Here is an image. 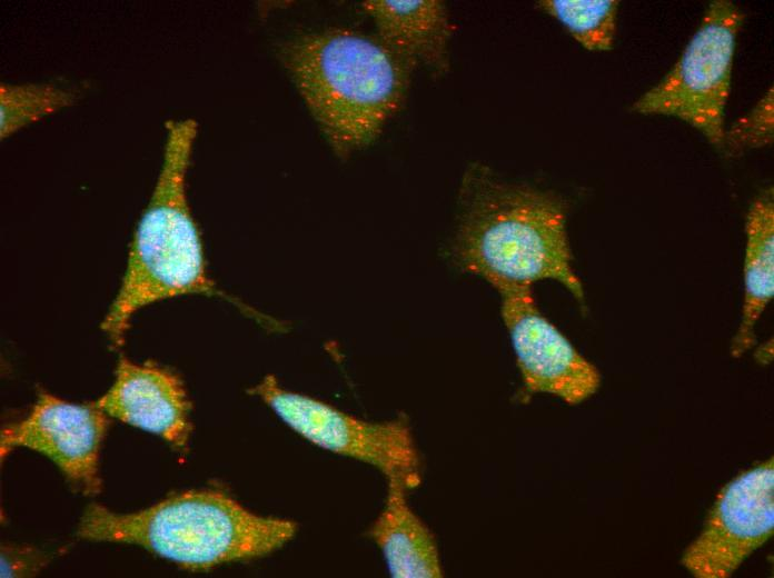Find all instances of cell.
Wrapping results in <instances>:
<instances>
[{
    "label": "cell",
    "instance_id": "obj_9",
    "mask_svg": "<svg viewBox=\"0 0 774 578\" xmlns=\"http://www.w3.org/2000/svg\"><path fill=\"white\" fill-rule=\"evenodd\" d=\"M106 415L97 405L72 403L41 391L30 413L1 431V457L17 447L38 451L77 489L97 495L102 485L100 450L109 426Z\"/></svg>",
    "mask_w": 774,
    "mask_h": 578
},
{
    "label": "cell",
    "instance_id": "obj_7",
    "mask_svg": "<svg viewBox=\"0 0 774 578\" xmlns=\"http://www.w3.org/2000/svg\"><path fill=\"white\" fill-rule=\"evenodd\" d=\"M774 531V462L742 471L718 491L682 565L696 578H728Z\"/></svg>",
    "mask_w": 774,
    "mask_h": 578
},
{
    "label": "cell",
    "instance_id": "obj_15",
    "mask_svg": "<svg viewBox=\"0 0 774 578\" xmlns=\"http://www.w3.org/2000/svg\"><path fill=\"white\" fill-rule=\"evenodd\" d=\"M77 92L52 83H2L1 139L63 108L72 106Z\"/></svg>",
    "mask_w": 774,
    "mask_h": 578
},
{
    "label": "cell",
    "instance_id": "obj_1",
    "mask_svg": "<svg viewBox=\"0 0 774 578\" xmlns=\"http://www.w3.org/2000/svg\"><path fill=\"white\" fill-rule=\"evenodd\" d=\"M282 62L334 151L371 143L401 107L414 67L381 40L330 28L287 42Z\"/></svg>",
    "mask_w": 774,
    "mask_h": 578
},
{
    "label": "cell",
    "instance_id": "obj_10",
    "mask_svg": "<svg viewBox=\"0 0 774 578\" xmlns=\"http://www.w3.org/2000/svg\"><path fill=\"white\" fill-rule=\"evenodd\" d=\"M120 421L185 447L191 432V403L181 379L153 363L120 358L115 381L96 403Z\"/></svg>",
    "mask_w": 774,
    "mask_h": 578
},
{
    "label": "cell",
    "instance_id": "obj_14",
    "mask_svg": "<svg viewBox=\"0 0 774 578\" xmlns=\"http://www.w3.org/2000/svg\"><path fill=\"white\" fill-rule=\"evenodd\" d=\"M539 9L563 24L589 51H608L617 32V0H542Z\"/></svg>",
    "mask_w": 774,
    "mask_h": 578
},
{
    "label": "cell",
    "instance_id": "obj_11",
    "mask_svg": "<svg viewBox=\"0 0 774 578\" xmlns=\"http://www.w3.org/2000/svg\"><path fill=\"white\" fill-rule=\"evenodd\" d=\"M375 22L378 38L411 67L437 71L448 67V44L455 32L439 0H367L361 3Z\"/></svg>",
    "mask_w": 774,
    "mask_h": 578
},
{
    "label": "cell",
    "instance_id": "obj_2",
    "mask_svg": "<svg viewBox=\"0 0 774 578\" xmlns=\"http://www.w3.org/2000/svg\"><path fill=\"white\" fill-rule=\"evenodd\" d=\"M296 531L292 520L257 515L210 489L183 491L129 514L93 504L78 525L82 539L138 545L195 570L267 556Z\"/></svg>",
    "mask_w": 774,
    "mask_h": 578
},
{
    "label": "cell",
    "instance_id": "obj_12",
    "mask_svg": "<svg viewBox=\"0 0 774 578\" xmlns=\"http://www.w3.org/2000/svg\"><path fill=\"white\" fill-rule=\"evenodd\" d=\"M408 488L387 479L384 507L369 534L380 549L390 576L396 578H441L444 569L436 537L407 500Z\"/></svg>",
    "mask_w": 774,
    "mask_h": 578
},
{
    "label": "cell",
    "instance_id": "obj_8",
    "mask_svg": "<svg viewBox=\"0 0 774 578\" xmlns=\"http://www.w3.org/2000/svg\"><path fill=\"white\" fill-rule=\"evenodd\" d=\"M532 289H496L524 388L528 395L545 393L578 405L596 393L601 373L542 313Z\"/></svg>",
    "mask_w": 774,
    "mask_h": 578
},
{
    "label": "cell",
    "instance_id": "obj_16",
    "mask_svg": "<svg viewBox=\"0 0 774 578\" xmlns=\"http://www.w3.org/2000/svg\"><path fill=\"white\" fill-rule=\"evenodd\" d=\"M773 86L755 103L748 113L738 118L725 131L722 149L736 156L750 149L772 146L774 140Z\"/></svg>",
    "mask_w": 774,
    "mask_h": 578
},
{
    "label": "cell",
    "instance_id": "obj_5",
    "mask_svg": "<svg viewBox=\"0 0 774 578\" xmlns=\"http://www.w3.org/2000/svg\"><path fill=\"white\" fill-rule=\"evenodd\" d=\"M743 19L744 13L734 2H711L676 63L633 102L632 110L675 117L722 149L734 52Z\"/></svg>",
    "mask_w": 774,
    "mask_h": 578
},
{
    "label": "cell",
    "instance_id": "obj_3",
    "mask_svg": "<svg viewBox=\"0 0 774 578\" xmlns=\"http://www.w3.org/2000/svg\"><path fill=\"white\" fill-rule=\"evenodd\" d=\"M163 161L150 201L133 235L122 281L101 328L122 345L133 315L153 302L217 293L187 199L186 179L198 124L169 120Z\"/></svg>",
    "mask_w": 774,
    "mask_h": 578
},
{
    "label": "cell",
    "instance_id": "obj_13",
    "mask_svg": "<svg viewBox=\"0 0 774 578\" xmlns=\"http://www.w3.org/2000/svg\"><path fill=\"white\" fill-rule=\"evenodd\" d=\"M742 317L732 340L731 355L740 358L756 340L755 328L774 296V196L762 192L746 217Z\"/></svg>",
    "mask_w": 774,
    "mask_h": 578
},
{
    "label": "cell",
    "instance_id": "obj_6",
    "mask_svg": "<svg viewBox=\"0 0 774 578\" xmlns=\"http://www.w3.org/2000/svg\"><path fill=\"white\" fill-rule=\"evenodd\" d=\"M248 392L259 396L291 429L314 445L354 458L398 479L420 485V457L405 418L367 421L309 396L289 391L272 375Z\"/></svg>",
    "mask_w": 774,
    "mask_h": 578
},
{
    "label": "cell",
    "instance_id": "obj_4",
    "mask_svg": "<svg viewBox=\"0 0 774 578\" xmlns=\"http://www.w3.org/2000/svg\"><path fill=\"white\" fill-rule=\"evenodd\" d=\"M486 182L474 193L457 233L463 269L496 289L554 280L583 305L563 201L527 186Z\"/></svg>",
    "mask_w": 774,
    "mask_h": 578
}]
</instances>
